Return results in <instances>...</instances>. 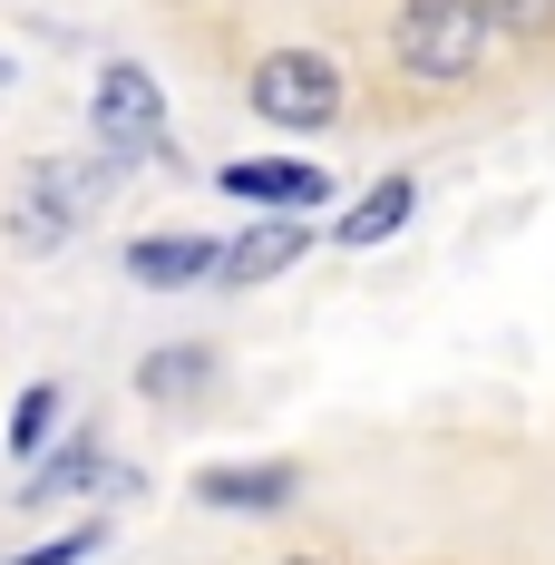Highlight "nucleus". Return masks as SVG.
<instances>
[{"label":"nucleus","mask_w":555,"mask_h":565,"mask_svg":"<svg viewBox=\"0 0 555 565\" xmlns=\"http://www.w3.org/2000/svg\"><path fill=\"white\" fill-rule=\"evenodd\" d=\"M488 50L498 40H488L478 0H399V20H389V68L409 88H468Z\"/></svg>","instance_id":"1"},{"label":"nucleus","mask_w":555,"mask_h":565,"mask_svg":"<svg viewBox=\"0 0 555 565\" xmlns=\"http://www.w3.org/2000/svg\"><path fill=\"white\" fill-rule=\"evenodd\" d=\"M244 98H254L264 127H332L341 117V68L312 58V50H274V58H254Z\"/></svg>","instance_id":"2"},{"label":"nucleus","mask_w":555,"mask_h":565,"mask_svg":"<svg viewBox=\"0 0 555 565\" xmlns=\"http://www.w3.org/2000/svg\"><path fill=\"white\" fill-rule=\"evenodd\" d=\"M98 185H108V167H30L20 205H10V244H20V254H50V244H68V234L88 225Z\"/></svg>","instance_id":"3"},{"label":"nucleus","mask_w":555,"mask_h":565,"mask_svg":"<svg viewBox=\"0 0 555 565\" xmlns=\"http://www.w3.org/2000/svg\"><path fill=\"white\" fill-rule=\"evenodd\" d=\"M98 137H108V157H157L167 147V98H157V78L137 58L98 68Z\"/></svg>","instance_id":"4"},{"label":"nucleus","mask_w":555,"mask_h":565,"mask_svg":"<svg viewBox=\"0 0 555 565\" xmlns=\"http://www.w3.org/2000/svg\"><path fill=\"white\" fill-rule=\"evenodd\" d=\"M224 195H244V205H322L332 175L302 167V157H234L224 167Z\"/></svg>","instance_id":"5"},{"label":"nucleus","mask_w":555,"mask_h":565,"mask_svg":"<svg viewBox=\"0 0 555 565\" xmlns=\"http://www.w3.org/2000/svg\"><path fill=\"white\" fill-rule=\"evenodd\" d=\"M292 264H302V225H292V215H274V225L215 244V274L224 282H274V274H292Z\"/></svg>","instance_id":"6"},{"label":"nucleus","mask_w":555,"mask_h":565,"mask_svg":"<svg viewBox=\"0 0 555 565\" xmlns=\"http://www.w3.org/2000/svg\"><path fill=\"white\" fill-rule=\"evenodd\" d=\"M88 488H108V449L98 439H68L58 458H30L20 508H58V498H88Z\"/></svg>","instance_id":"7"},{"label":"nucleus","mask_w":555,"mask_h":565,"mask_svg":"<svg viewBox=\"0 0 555 565\" xmlns=\"http://www.w3.org/2000/svg\"><path fill=\"white\" fill-rule=\"evenodd\" d=\"M127 274L157 282V292L205 282V274H215V244H205V234H137V244H127Z\"/></svg>","instance_id":"8"},{"label":"nucleus","mask_w":555,"mask_h":565,"mask_svg":"<svg viewBox=\"0 0 555 565\" xmlns=\"http://www.w3.org/2000/svg\"><path fill=\"white\" fill-rule=\"evenodd\" d=\"M195 498L224 516H274V508H292V468H205Z\"/></svg>","instance_id":"9"},{"label":"nucleus","mask_w":555,"mask_h":565,"mask_svg":"<svg viewBox=\"0 0 555 565\" xmlns=\"http://www.w3.org/2000/svg\"><path fill=\"white\" fill-rule=\"evenodd\" d=\"M205 381H215V351H205V341H167V351H147V361H137V391L157 399V409L195 399Z\"/></svg>","instance_id":"10"},{"label":"nucleus","mask_w":555,"mask_h":565,"mask_svg":"<svg viewBox=\"0 0 555 565\" xmlns=\"http://www.w3.org/2000/svg\"><path fill=\"white\" fill-rule=\"evenodd\" d=\"M409 205H419V185H409V175H381V185H371V195L341 215V254H361V244H389V234L409 225Z\"/></svg>","instance_id":"11"},{"label":"nucleus","mask_w":555,"mask_h":565,"mask_svg":"<svg viewBox=\"0 0 555 565\" xmlns=\"http://www.w3.org/2000/svg\"><path fill=\"white\" fill-rule=\"evenodd\" d=\"M58 429V381H30L20 391V409H10V458H40Z\"/></svg>","instance_id":"12"},{"label":"nucleus","mask_w":555,"mask_h":565,"mask_svg":"<svg viewBox=\"0 0 555 565\" xmlns=\"http://www.w3.org/2000/svg\"><path fill=\"white\" fill-rule=\"evenodd\" d=\"M488 40H546L555 30V0H478Z\"/></svg>","instance_id":"13"},{"label":"nucleus","mask_w":555,"mask_h":565,"mask_svg":"<svg viewBox=\"0 0 555 565\" xmlns=\"http://www.w3.org/2000/svg\"><path fill=\"white\" fill-rule=\"evenodd\" d=\"M282 565H322V556H282Z\"/></svg>","instance_id":"14"}]
</instances>
